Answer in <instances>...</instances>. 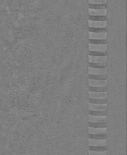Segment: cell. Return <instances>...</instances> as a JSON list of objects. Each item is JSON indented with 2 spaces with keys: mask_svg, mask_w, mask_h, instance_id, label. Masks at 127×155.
Listing matches in <instances>:
<instances>
[{
  "mask_svg": "<svg viewBox=\"0 0 127 155\" xmlns=\"http://www.w3.org/2000/svg\"><path fill=\"white\" fill-rule=\"evenodd\" d=\"M88 44H106V39H88Z\"/></svg>",
  "mask_w": 127,
  "mask_h": 155,
  "instance_id": "obj_22",
  "label": "cell"
},
{
  "mask_svg": "<svg viewBox=\"0 0 127 155\" xmlns=\"http://www.w3.org/2000/svg\"><path fill=\"white\" fill-rule=\"evenodd\" d=\"M88 134H106L107 127L105 128H95V127H88Z\"/></svg>",
  "mask_w": 127,
  "mask_h": 155,
  "instance_id": "obj_12",
  "label": "cell"
},
{
  "mask_svg": "<svg viewBox=\"0 0 127 155\" xmlns=\"http://www.w3.org/2000/svg\"><path fill=\"white\" fill-rule=\"evenodd\" d=\"M88 62L92 63H105L107 62V56H88Z\"/></svg>",
  "mask_w": 127,
  "mask_h": 155,
  "instance_id": "obj_5",
  "label": "cell"
},
{
  "mask_svg": "<svg viewBox=\"0 0 127 155\" xmlns=\"http://www.w3.org/2000/svg\"><path fill=\"white\" fill-rule=\"evenodd\" d=\"M88 127L95 128H105L107 127L106 122H88Z\"/></svg>",
  "mask_w": 127,
  "mask_h": 155,
  "instance_id": "obj_17",
  "label": "cell"
},
{
  "mask_svg": "<svg viewBox=\"0 0 127 155\" xmlns=\"http://www.w3.org/2000/svg\"><path fill=\"white\" fill-rule=\"evenodd\" d=\"M107 86L106 87H91L88 86V91L94 92H106L107 91Z\"/></svg>",
  "mask_w": 127,
  "mask_h": 155,
  "instance_id": "obj_13",
  "label": "cell"
},
{
  "mask_svg": "<svg viewBox=\"0 0 127 155\" xmlns=\"http://www.w3.org/2000/svg\"><path fill=\"white\" fill-rule=\"evenodd\" d=\"M107 64L106 62L105 63H92L88 62V67H93V68H104L106 67Z\"/></svg>",
  "mask_w": 127,
  "mask_h": 155,
  "instance_id": "obj_21",
  "label": "cell"
},
{
  "mask_svg": "<svg viewBox=\"0 0 127 155\" xmlns=\"http://www.w3.org/2000/svg\"><path fill=\"white\" fill-rule=\"evenodd\" d=\"M88 55L91 56H107V51H88Z\"/></svg>",
  "mask_w": 127,
  "mask_h": 155,
  "instance_id": "obj_20",
  "label": "cell"
},
{
  "mask_svg": "<svg viewBox=\"0 0 127 155\" xmlns=\"http://www.w3.org/2000/svg\"><path fill=\"white\" fill-rule=\"evenodd\" d=\"M88 146H107V139H94L88 138Z\"/></svg>",
  "mask_w": 127,
  "mask_h": 155,
  "instance_id": "obj_9",
  "label": "cell"
},
{
  "mask_svg": "<svg viewBox=\"0 0 127 155\" xmlns=\"http://www.w3.org/2000/svg\"><path fill=\"white\" fill-rule=\"evenodd\" d=\"M88 137L94 139H107L106 134H88Z\"/></svg>",
  "mask_w": 127,
  "mask_h": 155,
  "instance_id": "obj_14",
  "label": "cell"
},
{
  "mask_svg": "<svg viewBox=\"0 0 127 155\" xmlns=\"http://www.w3.org/2000/svg\"><path fill=\"white\" fill-rule=\"evenodd\" d=\"M88 79H95V80H105V79H107V76L106 74H100V75L88 74Z\"/></svg>",
  "mask_w": 127,
  "mask_h": 155,
  "instance_id": "obj_18",
  "label": "cell"
},
{
  "mask_svg": "<svg viewBox=\"0 0 127 155\" xmlns=\"http://www.w3.org/2000/svg\"><path fill=\"white\" fill-rule=\"evenodd\" d=\"M88 50H91V51H105L107 50V44H88Z\"/></svg>",
  "mask_w": 127,
  "mask_h": 155,
  "instance_id": "obj_7",
  "label": "cell"
},
{
  "mask_svg": "<svg viewBox=\"0 0 127 155\" xmlns=\"http://www.w3.org/2000/svg\"><path fill=\"white\" fill-rule=\"evenodd\" d=\"M88 14L89 16H104L107 14V10L105 8H88Z\"/></svg>",
  "mask_w": 127,
  "mask_h": 155,
  "instance_id": "obj_1",
  "label": "cell"
},
{
  "mask_svg": "<svg viewBox=\"0 0 127 155\" xmlns=\"http://www.w3.org/2000/svg\"><path fill=\"white\" fill-rule=\"evenodd\" d=\"M88 31L91 32H107L106 28H94V27H89Z\"/></svg>",
  "mask_w": 127,
  "mask_h": 155,
  "instance_id": "obj_23",
  "label": "cell"
},
{
  "mask_svg": "<svg viewBox=\"0 0 127 155\" xmlns=\"http://www.w3.org/2000/svg\"><path fill=\"white\" fill-rule=\"evenodd\" d=\"M88 122H106L107 115L105 116H93L88 115Z\"/></svg>",
  "mask_w": 127,
  "mask_h": 155,
  "instance_id": "obj_8",
  "label": "cell"
},
{
  "mask_svg": "<svg viewBox=\"0 0 127 155\" xmlns=\"http://www.w3.org/2000/svg\"><path fill=\"white\" fill-rule=\"evenodd\" d=\"M88 98L91 99H105L107 97V91L106 92H94L88 91Z\"/></svg>",
  "mask_w": 127,
  "mask_h": 155,
  "instance_id": "obj_10",
  "label": "cell"
},
{
  "mask_svg": "<svg viewBox=\"0 0 127 155\" xmlns=\"http://www.w3.org/2000/svg\"><path fill=\"white\" fill-rule=\"evenodd\" d=\"M89 155H105L107 154L106 151H88Z\"/></svg>",
  "mask_w": 127,
  "mask_h": 155,
  "instance_id": "obj_25",
  "label": "cell"
},
{
  "mask_svg": "<svg viewBox=\"0 0 127 155\" xmlns=\"http://www.w3.org/2000/svg\"><path fill=\"white\" fill-rule=\"evenodd\" d=\"M107 2V0H88V3L91 4L102 5L105 4Z\"/></svg>",
  "mask_w": 127,
  "mask_h": 155,
  "instance_id": "obj_24",
  "label": "cell"
},
{
  "mask_svg": "<svg viewBox=\"0 0 127 155\" xmlns=\"http://www.w3.org/2000/svg\"><path fill=\"white\" fill-rule=\"evenodd\" d=\"M88 103L95 104H106V98L105 99H91L88 98Z\"/></svg>",
  "mask_w": 127,
  "mask_h": 155,
  "instance_id": "obj_15",
  "label": "cell"
},
{
  "mask_svg": "<svg viewBox=\"0 0 127 155\" xmlns=\"http://www.w3.org/2000/svg\"><path fill=\"white\" fill-rule=\"evenodd\" d=\"M88 24L89 27L94 28H105L107 26V22L106 21H95V20H88Z\"/></svg>",
  "mask_w": 127,
  "mask_h": 155,
  "instance_id": "obj_2",
  "label": "cell"
},
{
  "mask_svg": "<svg viewBox=\"0 0 127 155\" xmlns=\"http://www.w3.org/2000/svg\"><path fill=\"white\" fill-rule=\"evenodd\" d=\"M88 39H106L107 32L88 31Z\"/></svg>",
  "mask_w": 127,
  "mask_h": 155,
  "instance_id": "obj_3",
  "label": "cell"
},
{
  "mask_svg": "<svg viewBox=\"0 0 127 155\" xmlns=\"http://www.w3.org/2000/svg\"><path fill=\"white\" fill-rule=\"evenodd\" d=\"M107 146H88V151H106Z\"/></svg>",
  "mask_w": 127,
  "mask_h": 155,
  "instance_id": "obj_16",
  "label": "cell"
},
{
  "mask_svg": "<svg viewBox=\"0 0 127 155\" xmlns=\"http://www.w3.org/2000/svg\"><path fill=\"white\" fill-rule=\"evenodd\" d=\"M88 86L91 87H106L107 86V79L95 80L88 79Z\"/></svg>",
  "mask_w": 127,
  "mask_h": 155,
  "instance_id": "obj_6",
  "label": "cell"
},
{
  "mask_svg": "<svg viewBox=\"0 0 127 155\" xmlns=\"http://www.w3.org/2000/svg\"><path fill=\"white\" fill-rule=\"evenodd\" d=\"M88 115L93 116H105L107 115L106 110L105 111H94V110H88Z\"/></svg>",
  "mask_w": 127,
  "mask_h": 155,
  "instance_id": "obj_19",
  "label": "cell"
},
{
  "mask_svg": "<svg viewBox=\"0 0 127 155\" xmlns=\"http://www.w3.org/2000/svg\"><path fill=\"white\" fill-rule=\"evenodd\" d=\"M107 110L106 104H95L88 103V110L94 111H105Z\"/></svg>",
  "mask_w": 127,
  "mask_h": 155,
  "instance_id": "obj_11",
  "label": "cell"
},
{
  "mask_svg": "<svg viewBox=\"0 0 127 155\" xmlns=\"http://www.w3.org/2000/svg\"><path fill=\"white\" fill-rule=\"evenodd\" d=\"M88 74H106L107 73V67L104 68H93L88 67Z\"/></svg>",
  "mask_w": 127,
  "mask_h": 155,
  "instance_id": "obj_4",
  "label": "cell"
}]
</instances>
